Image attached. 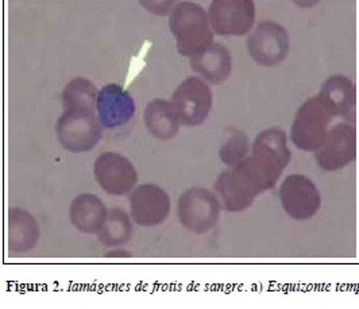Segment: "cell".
<instances>
[{
	"instance_id": "cell-1",
	"label": "cell",
	"mask_w": 359,
	"mask_h": 309,
	"mask_svg": "<svg viewBox=\"0 0 359 309\" xmlns=\"http://www.w3.org/2000/svg\"><path fill=\"white\" fill-rule=\"evenodd\" d=\"M290 163L285 131L268 128L257 135L252 154L239 164L229 166L214 182L216 196L227 212H241L255 199L276 186Z\"/></svg>"
},
{
	"instance_id": "cell-2",
	"label": "cell",
	"mask_w": 359,
	"mask_h": 309,
	"mask_svg": "<svg viewBox=\"0 0 359 309\" xmlns=\"http://www.w3.org/2000/svg\"><path fill=\"white\" fill-rule=\"evenodd\" d=\"M169 29L176 48L184 57H195L214 43V30L208 13L195 1H180L169 14Z\"/></svg>"
},
{
	"instance_id": "cell-3",
	"label": "cell",
	"mask_w": 359,
	"mask_h": 309,
	"mask_svg": "<svg viewBox=\"0 0 359 309\" xmlns=\"http://www.w3.org/2000/svg\"><path fill=\"white\" fill-rule=\"evenodd\" d=\"M57 139L61 146L74 154L87 153L103 137V126L96 109L88 107L64 109L55 125Z\"/></svg>"
},
{
	"instance_id": "cell-4",
	"label": "cell",
	"mask_w": 359,
	"mask_h": 309,
	"mask_svg": "<svg viewBox=\"0 0 359 309\" xmlns=\"http://www.w3.org/2000/svg\"><path fill=\"white\" fill-rule=\"evenodd\" d=\"M334 118L332 111L319 95L308 99L297 109L292 123L290 139L293 145L300 150L315 153L323 144Z\"/></svg>"
},
{
	"instance_id": "cell-5",
	"label": "cell",
	"mask_w": 359,
	"mask_h": 309,
	"mask_svg": "<svg viewBox=\"0 0 359 309\" xmlns=\"http://www.w3.org/2000/svg\"><path fill=\"white\" fill-rule=\"evenodd\" d=\"M222 204L216 193L200 186L182 192L177 202L181 226L196 235L210 233L219 221Z\"/></svg>"
},
{
	"instance_id": "cell-6",
	"label": "cell",
	"mask_w": 359,
	"mask_h": 309,
	"mask_svg": "<svg viewBox=\"0 0 359 309\" xmlns=\"http://www.w3.org/2000/svg\"><path fill=\"white\" fill-rule=\"evenodd\" d=\"M181 123L188 128L201 126L211 114L214 97L207 81L201 77L185 78L172 96Z\"/></svg>"
},
{
	"instance_id": "cell-7",
	"label": "cell",
	"mask_w": 359,
	"mask_h": 309,
	"mask_svg": "<svg viewBox=\"0 0 359 309\" xmlns=\"http://www.w3.org/2000/svg\"><path fill=\"white\" fill-rule=\"evenodd\" d=\"M290 39L287 29L277 22H261L248 38V52L265 68H273L287 60Z\"/></svg>"
},
{
	"instance_id": "cell-8",
	"label": "cell",
	"mask_w": 359,
	"mask_h": 309,
	"mask_svg": "<svg viewBox=\"0 0 359 309\" xmlns=\"http://www.w3.org/2000/svg\"><path fill=\"white\" fill-rule=\"evenodd\" d=\"M281 207L289 218L312 219L322 207V195L316 184L304 174H289L280 186Z\"/></svg>"
},
{
	"instance_id": "cell-9",
	"label": "cell",
	"mask_w": 359,
	"mask_h": 309,
	"mask_svg": "<svg viewBox=\"0 0 359 309\" xmlns=\"http://www.w3.org/2000/svg\"><path fill=\"white\" fill-rule=\"evenodd\" d=\"M93 174L100 188L111 196L130 195L138 182L135 166L127 157L115 151H106L96 158Z\"/></svg>"
},
{
	"instance_id": "cell-10",
	"label": "cell",
	"mask_w": 359,
	"mask_h": 309,
	"mask_svg": "<svg viewBox=\"0 0 359 309\" xmlns=\"http://www.w3.org/2000/svg\"><path fill=\"white\" fill-rule=\"evenodd\" d=\"M208 17L215 34L246 36L255 23V4L254 0H212Z\"/></svg>"
},
{
	"instance_id": "cell-11",
	"label": "cell",
	"mask_w": 359,
	"mask_h": 309,
	"mask_svg": "<svg viewBox=\"0 0 359 309\" xmlns=\"http://www.w3.org/2000/svg\"><path fill=\"white\" fill-rule=\"evenodd\" d=\"M357 158V131L354 125L341 122L328 131L322 146L315 151V160L325 172H337L353 164Z\"/></svg>"
},
{
	"instance_id": "cell-12",
	"label": "cell",
	"mask_w": 359,
	"mask_h": 309,
	"mask_svg": "<svg viewBox=\"0 0 359 309\" xmlns=\"http://www.w3.org/2000/svg\"><path fill=\"white\" fill-rule=\"evenodd\" d=\"M130 215L141 227L162 224L170 214L169 195L156 184H144L134 188L128 196Z\"/></svg>"
},
{
	"instance_id": "cell-13",
	"label": "cell",
	"mask_w": 359,
	"mask_h": 309,
	"mask_svg": "<svg viewBox=\"0 0 359 309\" xmlns=\"http://www.w3.org/2000/svg\"><path fill=\"white\" fill-rule=\"evenodd\" d=\"M135 111L133 95L121 84L111 83L99 91L96 112L103 128L112 130L125 126L134 118Z\"/></svg>"
},
{
	"instance_id": "cell-14",
	"label": "cell",
	"mask_w": 359,
	"mask_h": 309,
	"mask_svg": "<svg viewBox=\"0 0 359 309\" xmlns=\"http://www.w3.org/2000/svg\"><path fill=\"white\" fill-rule=\"evenodd\" d=\"M39 224L26 210L13 207L7 214V250L10 254L32 252L39 240Z\"/></svg>"
},
{
	"instance_id": "cell-15",
	"label": "cell",
	"mask_w": 359,
	"mask_h": 309,
	"mask_svg": "<svg viewBox=\"0 0 359 309\" xmlns=\"http://www.w3.org/2000/svg\"><path fill=\"white\" fill-rule=\"evenodd\" d=\"M319 97L332 111L334 116L354 121L357 91L354 83L346 76H332L324 81Z\"/></svg>"
},
{
	"instance_id": "cell-16",
	"label": "cell",
	"mask_w": 359,
	"mask_h": 309,
	"mask_svg": "<svg viewBox=\"0 0 359 309\" xmlns=\"http://www.w3.org/2000/svg\"><path fill=\"white\" fill-rule=\"evenodd\" d=\"M191 68L207 83L217 85L231 76L233 57L224 45L214 42L205 52L191 58Z\"/></svg>"
},
{
	"instance_id": "cell-17",
	"label": "cell",
	"mask_w": 359,
	"mask_h": 309,
	"mask_svg": "<svg viewBox=\"0 0 359 309\" xmlns=\"http://www.w3.org/2000/svg\"><path fill=\"white\" fill-rule=\"evenodd\" d=\"M108 210L96 195L83 193L74 198L69 208L73 227L84 234H99L107 220Z\"/></svg>"
},
{
	"instance_id": "cell-18",
	"label": "cell",
	"mask_w": 359,
	"mask_h": 309,
	"mask_svg": "<svg viewBox=\"0 0 359 309\" xmlns=\"http://www.w3.org/2000/svg\"><path fill=\"white\" fill-rule=\"evenodd\" d=\"M179 112L172 102L163 99L151 100L144 109V126L149 134L160 141H170L181 128Z\"/></svg>"
},
{
	"instance_id": "cell-19",
	"label": "cell",
	"mask_w": 359,
	"mask_h": 309,
	"mask_svg": "<svg viewBox=\"0 0 359 309\" xmlns=\"http://www.w3.org/2000/svg\"><path fill=\"white\" fill-rule=\"evenodd\" d=\"M131 219V215L122 208H112L108 211L107 220L97 234L99 242L106 247H119L128 243L134 235Z\"/></svg>"
},
{
	"instance_id": "cell-20",
	"label": "cell",
	"mask_w": 359,
	"mask_h": 309,
	"mask_svg": "<svg viewBox=\"0 0 359 309\" xmlns=\"http://www.w3.org/2000/svg\"><path fill=\"white\" fill-rule=\"evenodd\" d=\"M99 91L96 85L84 77H76L71 80L61 95L64 109L71 107H88L96 109Z\"/></svg>"
},
{
	"instance_id": "cell-21",
	"label": "cell",
	"mask_w": 359,
	"mask_h": 309,
	"mask_svg": "<svg viewBox=\"0 0 359 309\" xmlns=\"http://www.w3.org/2000/svg\"><path fill=\"white\" fill-rule=\"evenodd\" d=\"M249 149L250 144L248 135L242 130L230 128L223 137V142L219 149V157L223 164L233 166L246 158Z\"/></svg>"
},
{
	"instance_id": "cell-22",
	"label": "cell",
	"mask_w": 359,
	"mask_h": 309,
	"mask_svg": "<svg viewBox=\"0 0 359 309\" xmlns=\"http://www.w3.org/2000/svg\"><path fill=\"white\" fill-rule=\"evenodd\" d=\"M146 11L153 15L165 17L172 13L179 0H138Z\"/></svg>"
},
{
	"instance_id": "cell-23",
	"label": "cell",
	"mask_w": 359,
	"mask_h": 309,
	"mask_svg": "<svg viewBox=\"0 0 359 309\" xmlns=\"http://www.w3.org/2000/svg\"><path fill=\"white\" fill-rule=\"evenodd\" d=\"M320 0H292L293 4L302 7V8H309V7H313L319 3Z\"/></svg>"
}]
</instances>
